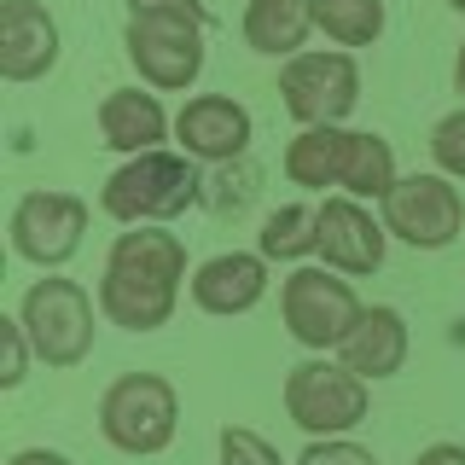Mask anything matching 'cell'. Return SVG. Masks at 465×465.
Returning <instances> with one entry per match:
<instances>
[{
    "mask_svg": "<svg viewBox=\"0 0 465 465\" xmlns=\"http://www.w3.org/2000/svg\"><path fill=\"white\" fill-rule=\"evenodd\" d=\"M186 280V244L163 227H128L116 232L105 273H99V314L123 331H157L169 326Z\"/></svg>",
    "mask_w": 465,
    "mask_h": 465,
    "instance_id": "obj_1",
    "label": "cell"
},
{
    "mask_svg": "<svg viewBox=\"0 0 465 465\" xmlns=\"http://www.w3.org/2000/svg\"><path fill=\"white\" fill-rule=\"evenodd\" d=\"M210 24L203 0H128V64L157 94H186L203 76Z\"/></svg>",
    "mask_w": 465,
    "mask_h": 465,
    "instance_id": "obj_2",
    "label": "cell"
},
{
    "mask_svg": "<svg viewBox=\"0 0 465 465\" xmlns=\"http://www.w3.org/2000/svg\"><path fill=\"white\" fill-rule=\"evenodd\" d=\"M198 186H203L198 157L157 145V152L128 157V163L99 186V210L123 227H152V222L163 227V222H174V215H186L198 203Z\"/></svg>",
    "mask_w": 465,
    "mask_h": 465,
    "instance_id": "obj_3",
    "label": "cell"
},
{
    "mask_svg": "<svg viewBox=\"0 0 465 465\" xmlns=\"http://www.w3.org/2000/svg\"><path fill=\"white\" fill-rule=\"evenodd\" d=\"M174 430H181V396L157 372H123L99 396V436H105L116 454L152 460L174 442Z\"/></svg>",
    "mask_w": 465,
    "mask_h": 465,
    "instance_id": "obj_4",
    "label": "cell"
},
{
    "mask_svg": "<svg viewBox=\"0 0 465 465\" xmlns=\"http://www.w3.org/2000/svg\"><path fill=\"white\" fill-rule=\"evenodd\" d=\"M18 320L35 343V361H47L58 372L82 367L94 355V297L76 280H58V273L35 280L18 302Z\"/></svg>",
    "mask_w": 465,
    "mask_h": 465,
    "instance_id": "obj_5",
    "label": "cell"
},
{
    "mask_svg": "<svg viewBox=\"0 0 465 465\" xmlns=\"http://www.w3.org/2000/svg\"><path fill=\"white\" fill-rule=\"evenodd\" d=\"M367 378L349 372L343 361H326V355H309L285 372V413L297 430L309 436H349L367 419Z\"/></svg>",
    "mask_w": 465,
    "mask_h": 465,
    "instance_id": "obj_6",
    "label": "cell"
},
{
    "mask_svg": "<svg viewBox=\"0 0 465 465\" xmlns=\"http://www.w3.org/2000/svg\"><path fill=\"white\" fill-rule=\"evenodd\" d=\"M361 309H367V302L355 297V285H349L338 268H291L285 280H280L285 331H291L302 349H314V355L338 349L343 331L361 320Z\"/></svg>",
    "mask_w": 465,
    "mask_h": 465,
    "instance_id": "obj_7",
    "label": "cell"
},
{
    "mask_svg": "<svg viewBox=\"0 0 465 465\" xmlns=\"http://www.w3.org/2000/svg\"><path fill=\"white\" fill-rule=\"evenodd\" d=\"M384 227L390 239L413 244V251H448L465 232V198L454 174H401L384 198Z\"/></svg>",
    "mask_w": 465,
    "mask_h": 465,
    "instance_id": "obj_8",
    "label": "cell"
},
{
    "mask_svg": "<svg viewBox=\"0 0 465 465\" xmlns=\"http://www.w3.org/2000/svg\"><path fill=\"white\" fill-rule=\"evenodd\" d=\"M280 99L302 128L343 123L361 105V70L349 53H297L280 70Z\"/></svg>",
    "mask_w": 465,
    "mask_h": 465,
    "instance_id": "obj_9",
    "label": "cell"
},
{
    "mask_svg": "<svg viewBox=\"0 0 465 465\" xmlns=\"http://www.w3.org/2000/svg\"><path fill=\"white\" fill-rule=\"evenodd\" d=\"M82 232H87V203L76 193H24L12 203V251L47 273L82 251Z\"/></svg>",
    "mask_w": 465,
    "mask_h": 465,
    "instance_id": "obj_10",
    "label": "cell"
},
{
    "mask_svg": "<svg viewBox=\"0 0 465 465\" xmlns=\"http://www.w3.org/2000/svg\"><path fill=\"white\" fill-rule=\"evenodd\" d=\"M384 239H390V227L361 198L338 193V198L320 203V251L314 256L326 268L349 273V280H367V273L384 268Z\"/></svg>",
    "mask_w": 465,
    "mask_h": 465,
    "instance_id": "obj_11",
    "label": "cell"
},
{
    "mask_svg": "<svg viewBox=\"0 0 465 465\" xmlns=\"http://www.w3.org/2000/svg\"><path fill=\"white\" fill-rule=\"evenodd\" d=\"M251 134H256L251 111L227 94H198L174 116V140H181V152L198 157V163H232V157H244Z\"/></svg>",
    "mask_w": 465,
    "mask_h": 465,
    "instance_id": "obj_12",
    "label": "cell"
},
{
    "mask_svg": "<svg viewBox=\"0 0 465 465\" xmlns=\"http://www.w3.org/2000/svg\"><path fill=\"white\" fill-rule=\"evenodd\" d=\"M58 64V24L41 0H6L0 6V76L41 82Z\"/></svg>",
    "mask_w": 465,
    "mask_h": 465,
    "instance_id": "obj_13",
    "label": "cell"
},
{
    "mask_svg": "<svg viewBox=\"0 0 465 465\" xmlns=\"http://www.w3.org/2000/svg\"><path fill=\"white\" fill-rule=\"evenodd\" d=\"M262 297H268V256L262 251H222V256L198 262V273H193V302L215 320L251 314Z\"/></svg>",
    "mask_w": 465,
    "mask_h": 465,
    "instance_id": "obj_14",
    "label": "cell"
},
{
    "mask_svg": "<svg viewBox=\"0 0 465 465\" xmlns=\"http://www.w3.org/2000/svg\"><path fill=\"white\" fill-rule=\"evenodd\" d=\"M338 361L349 372H361L372 384V378H396L407 367V320L396 309H361V320L343 331V343H338Z\"/></svg>",
    "mask_w": 465,
    "mask_h": 465,
    "instance_id": "obj_15",
    "label": "cell"
},
{
    "mask_svg": "<svg viewBox=\"0 0 465 465\" xmlns=\"http://www.w3.org/2000/svg\"><path fill=\"white\" fill-rule=\"evenodd\" d=\"M169 134V116L157 105V94H140V87H111L99 99V140L123 157H140V152H157Z\"/></svg>",
    "mask_w": 465,
    "mask_h": 465,
    "instance_id": "obj_16",
    "label": "cell"
},
{
    "mask_svg": "<svg viewBox=\"0 0 465 465\" xmlns=\"http://www.w3.org/2000/svg\"><path fill=\"white\" fill-rule=\"evenodd\" d=\"M349 128L338 123H320V128H302L297 140L285 145V181L291 186H309V193H326V186H343V169H349Z\"/></svg>",
    "mask_w": 465,
    "mask_h": 465,
    "instance_id": "obj_17",
    "label": "cell"
},
{
    "mask_svg": "<svg viewBox=\"0 0 465 465\" xmlns=\"http://www.w3.org/2000/svg\"><path fill=\"white\" fill-rule=\"evenodd\" d=\"M309 29H314L309 0H251V6H244V41H251V53L297 58L302 41H309Z\"/></svg>",
    "mask_w": 465,
    "mask_h": 465,
    "instance_id": "obj_18",
    "label": "cell"
},
{
    "mask_svg": "<svg viewBox=\"0 0 465 465\" xmlns=\"http://www.w3.org/2000/svg\"><path fill=\"white\" fill-rule=\"evenodd\" d=\"M256 251L268 262H302L320 251V203H285V210H273L268 222L256 232Z\"/></svg>",
    "mask_w": 465,
    "mask_h": 465,
    "instance_id": "obj_19",
    "label": "cell"
},
{
    "mask_svg": "<svg viewBox=\"0 0 465 465\" xmlns=\"http://www.w3.org/2000/svg\"><path fill=\"white\" fill-rule=\"evenodd\" d=\"M396 181H401V174H396V152H390L384 134H355V140H349V169H343V193L349 198H361V203L378 198V203H384Z\"/></svg>",
    "mask_w": 465,
    "mask_h": 465,
    "instance_id": "obj_20",
    "label": "cell"
},
{
    "mask_svg": "<svg viewBox=\"0 0 465 465\" xmlns=\"http://www.w3.org/2000/svg\"><path fill=\"white\" fill-rule=\"evenodd\" d=\"M314 29H326V41L338 47H372L384 35V0H309Z\"/></svg>",
    "mask_w": 465,
    "mask_h": 465,
    "instance_id": "obj_21",
    "label": "cell"
},
{
    "mask_svg": "<svg viewBox=\"0 0 465 465\" xmlns=\"http://www.w3.org/2000/svg\"><path fill=\"white\" fill-rule=\"evenodd\" d=\"M430 157L442 174H454V181H465V105L448 111L442 123L430 128Z\"/></svg>",
    "mask_w": 465,
    "mask_h": 465,
    "instance_id": "obj_22",
    "label": "cell"
},
{
    "mask_svg": "<svg viewBox=\"0 0 465 465\" xmlns=\"http://www.w3.org/2000/svg\"><path fill=\"white\" fill-rule=\"evenodd\" d=\"M0 355H6V367H0V390H18L29 378V355H35V343H29V331H24L18 314L0 320Z\"/></svg>",
    "mask_w": 465,
    "mask_h": 465,
    "instance_id": "obj_23",
    "label": "cell"
},
{
    "mask_svg": "<svg viewBox=\"0 0 465 465\" xmlns=\"http://www.w3.org/2000/svg\"><path fill=\"white\" fill-rule=\"evenodd\" d=\"M222 465H280V454H273L268 436H256L244 425H227L222 430Z\"/></svg>",
    "mask_w": 465,
    "mask_h": 465,
    "instance_id": "obj_24",
    "label": "cell"
},
{
    "mask_svg": "<svg viewBox=\"0 0 465 465\" xmlns=\"http://www.w3.org/2000/svg\"><path fill=\"white\" fill-rule=\"evenodd\" d=\"M297 465H378L361 442H349V436H314L309 454H302Z\"/></svg>",
    "mask_w": 465,
    "mask_h": 465,
    "instance_id": "obj_25",
    "label": "cell"
},
{
    "mask_svg": "<svg viewBox=\"0 0 465 465\" xmlns=\"http://www.w3.org/2000/svg\"><path fill=\"white\" fill-rule=\"evenodd\" d=\"M413 465H465V448L460 442H430Z\"/></svg>",
    "mask_w": 465,
    "mask_h": 465,
    "instance_id": "obj_26",
    "label": "cell"
},
{
    "mask_svg": "<svg viewBox=\"0 0 465 465\" xmlns=\"http://www.w3.org/2000/svg\"><path fill=\"white\" fill-rule=\"evenodd\" d=\"M6 465H70L64 454H53V448H18Z\"/></svg>",
    "mask_w": 465,
    "mask_h": 465,
    "instance_id": "obj_27",
    "label": "cell"
},
{
    "mask_svg": "<svg viewBox=\"0 0 465 465\" xmlns=\"http://www.w3.org/2000/svg\"><path fill=\"white\" fill-rule=\"evenodd\" d=\"M454 94H465V41H460V58H454Z\"/></svg>",
    "mask_w": 465,
    "mask_h": 465,
    "instance_id": "obj_28",
    "label": "cell"
},
{
    "mask_svg": "<svg viewBox=\"0 0 465 465\" xmlns=\"http://www.w3.org/2000/svg\"><path fill=\"white\" fill-rule=\"evenodd\" d=\"M448 6H454V12H465V0H448Z\"/></svg>",
    "mask_w": 465,
    "mask_h": 465,
    "instance_id": "obj_29",
    "label": "cell"
}]
</instances>
